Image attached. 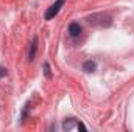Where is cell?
<instances>
[{
    "instance_id": "obj_1",
    "label": "cell",
    "mask_w": 134,
    "mask_h": 132,
    "mask_svg": "<svg viewBox=\"0 0 134 132\" xmlns=\"http://www.w3.org/2000/svg\"><path fill=\"white\" fill-rule=\"evenodd\" d=\"M64 3H66V0H56V2H55V3L47 9V13H45V16H44V17H45V20H52V19L59 13V9L64 6Z\"/></svg>"
},
{
    "instance_id": "obj_2",
    "label": "cell",
    "mask_w": 134,
    "mask_h": 132,
    "mask_svg": "<svg viewBox=\"0 0 134 132\" xmlns=\"http://www.w3.org/2000/svg\"><path fill=\"white\" fill-rule=\"evenodd\" d=\"M36 51H37V36H34L33 40H31V45H30V51H28V61L31 62L36 58Z\"/></svg>"
},
{
    "instance_id": "obj_3",
    "label": "cell",
    "mask_w": 134,
    "mask_h": 132,
    "mask_svg": "<svg viewBox=\"0 0 134 132\" xmlns=\"http://www.w3.org/2000/svg\"><path fill=\"white\" fill-rule=\"evenodd\" d=\"M69 34H70L72 37H78V36L81 34V25L76 23V22L70 23V25H69Z\"/></svg>"
},
{
    "instance_id": "obj_4",
    "label": "cell",
    "mask_w": 134,
    "mask_h": 132,
    "mask_svg": "<svg viewBox=\"0 0 134 132\" xmlns=\"http://www.w3.org/2000/svg\"><path fill=\"white\" fill-rule=\"evenodd\" d=\"M83 70H84L86 73H94V71L97 70V62H95V61H86V62L83 64Z\"/></svg>"
},
{
    "instance_id": "obj_5",
    "label": "cell",
    "mask_w": 134,
    "mask_h": 132,
    "mask_svg": "<svg viewBox=\"0 0 134 132\" xmlns=\"http://www.w3.org/2000/svg\"><path fill=\"white\" fill-rule=\"evenodd\" d=\"M44 73H45L47 78H52V71H50V65H48V62L44 64Z\"/></svg>"
},
{
    "instance_id": "obj_6",
    "label": "cell",
    "mask_w": 134,
    "mask_h": 132,
    "mask_svg": "<svg viewBox=\"0 0 134 132\" xmlns=\"http://www.w3.org/2000/svg\"><path fill=\"white\" fill-rule=\"evenodd\" d=\"M63 128H64V129H67V131H69V129H72V128H73V121H72V120L66 121V123L63 124Z\"/></svg>"
},
{
    "instance_id": "obj_7",
    "label": "cell",
    "mask_w": 134,
    "mask_h": 132,
    "mask_svg": "<svg viewBox=\"0 0 134 132\" xmlns=\"http://www.w3.org/2000/svg\"><path fill=\"white\" fill-rule=\"evenodd\" d=\"M3 76H6V68L0 67V78H3Z\"/></svg>"
},
{
    "instance_id": "obj_8",
    "label": "cell",
    "mask_w": 134,
    "mask_h": 132,
    "mask_svg": "<svg viewBox=\"0 0 134 132\" xmlns=\"http://www.w3.org/2000/svg\"><path fill=\"white\" fill-rule=\"evenodd\" d=\"M76 128H78L80 131H86V126H84L83 123H78V124H76Z\"/></svg>"
}]
</instances>
